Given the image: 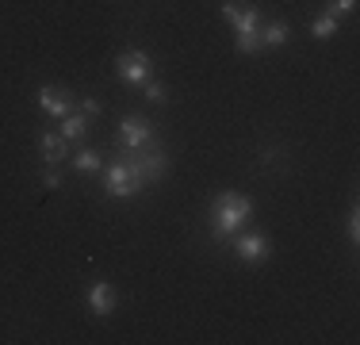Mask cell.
Instances as JSON below:
<instances>
[{"instance_id":"cell-15","label":"cell","mask_w":360,"mask_h":345,"mask_svg":"<svg viewBox=\"0 0 360 345\" xmlns=\"http://www.w3.org/2000/svg\"><path fill=\"white\" fill-rule=\"evenodd\" d=\"M356 8V0H330V15H349Z\"/></svg>"},{"instance_id":"cell-2","label":"cell","mask_w":360,"mask_h":345,"mask_svg":"<svg viewBox=\"0 0 360 345\" xmlns=\"http://www.w3.org/2000/svg\"><path fill=\"white\" fill-rule=\"evenodd\" d=\"M253 219V200L242 192H222L215 203V230L226 238H234L238 230H245Z\"/></svg>"},{"instance_id":"cell-4","label":"cell","mask_w":360,"mask_h":345,"mask_svg":"<svg viewBox=\"0 0 360 345\" xmlns=\"http://www.w3.org/2000/svg\"><path fill=\"white\" fill-rule=\"evenodd\" d=\"M150 69H153V62H150L146 50H123V54L115 58V73L123 77L127 84H146L150 81Z\"/></svg>"},{"instance_id":"cell-16","label":"cell","mask_w":360,"mask_h":345,"mask_svg":"<svg viewBox=\"0 0 360 345\" xmlns=\"http://www.w3.org/2000/svg\"><path fill=\"white\" fill-rule=\"evenodd\" d=\"M42 184H46V188H62V172H58L54 165H46V172H42Z\"/></svg>"},{"instance_id":"cell-14","label":"cell","mask_w":360,"mask_h":345,"mask_svg":"<svg viewBox=\"0 0 360 345\" xmlns=\"http://www.w3.org/2000/svg\"><path fill=\"white\" fill-rule=\"evenodd\" d=\"M146 100H150V104H165L169 100V89L161 81H146Z\"/></svg>"},{"instance_id":"cell-10","label":"cell","mask_w":360,"mask_h":345,"mask_svg":"<svg viewBox=\"0 0 360 345\" xmlns=\"http://www.w3.org/2000/svg\"><path fill=\"white\" fill-rule=\"evenodd\" d=\"M84 131H89V115H84V111H70V115L62 119V131L58 134H62L65 142H81Z\"/></svg>"},{"instance_id":"cell-7","label":"cell","mask_w":360,"mask_h":345,"mask_svg":"<svg viewBox=\"0 0 360 345\" xmlns=\"http://www.w3.org/2000/svg\"><path fill=\"white\" fill-rule=\"evenodd\" d=\"M84 303H89V310H92L96 318H108L111 310L119 307V291L111 288V284H104V280H100V284H89V291H84Z\"/></svg>"},{"instance_id":"cell-3","label":"cell","mask_w":360,"mask_h":345,"mask_svg":"<svg viewBox=\"0 0 360 345\" xmlns=\"http://www.w3.org/2000/svg\"><path fill=\"white\" fill-rule=\"evenodd\" d=\"M146 184H150V180L139 172L134 161H119V165H111L108 177H104V192L111 200H131V196H139Z\"/></svg>"},{"instance_id":"cell-11","label":"cell","mask_w":360,"mask_h":345,"mask_svg":"<svg viewBox=\"0 0 360 345\" xmlns=\"http://www.w3.org/2000/svg\"><path fill=\"white\" fill-rule=\"evenodd\" d=\"M284 42H288V23L284 20L261 27V46H284Z\"/></svg>"},{"instance_id":"cell-5","label":"cell","mask_w":360,"mask_h":345,"mask_svg":"<svg viewBox=\"0 0 360 345\" xmlns=\"http://www.w3.org/2000/svg\"><path fill=\"white\" fill-rule=\"evenodd\" d=\"M234 253L242 257L245 265H257V261H264V257L272 253V246H269V238H264V234H257V230H253V234L238 230V234H234Z\"/></svg>"},{"instance_id":"cell-1","label":"cell","mask_w":360,"mask_h":345,"mask_svg":"<svg viewBox=\"0 0 360 345\" xmlns=\"http://www.w3.org/2000/svg\"><path fill=\"white\" fill-rule=\"evenodd\" d=\"M222 15H226L230 23H234V46L238 54H261V15H257V8H242L234 4V0H222Z\"/></svg>"},{"instance_id":"cell-6","label":"cell","mask_w":360,"mask_h":345,"mask_svg":"<svg viewBox=\"0 0 360 345\" xmlns=\"http://www.w3.org/2000/svg\"><path fill=\"white\" fill-rule=\"evenodd\" d=\"M150 138H153V127L146 123L142 115H127L123 123H119V146H127V150H142Z\"/></svg>"},{"instance_id":"cell-18","label":"cell","mask_w":360,"mask_h":345,"mask_svg":"<svg viewBox=\"0 0 360 345\" xmlns=\"http://www.w3.org/2000/svg\"><path fill=\"white\" fill-rule=\"evenodd\" d=\"M349 238L360 242V215H356V207H353V215H349Z\"/></svg>"},{"instance_id":"cell-9","label":"cell","mask_w":360,"mask_h":345,"mask_svg":"<svg viewBox=\"0 0 360 345\" xmlns=\"http://www.w3.org/2000/svg\"><path fill=\"white\" fill-rule=\"evenodd\" d=\"M39 150H42V158H46V165H58V161L70 153V142H65L58 131H50V134L39 138Z\"/></svg>"},{"instance_id":"cell-8","label":"cell","mask_w":360,"mask_h":345,"mask_svg":"<svg viewBox=\"0 0 360 345\" xmlns=\"http://www.w3.org/2000/svg\"><path fill=\"white\" fill-rule=\"evenodd\" d=\"M39 108L46 111L50 119H65L73 111V100L65 89H58V84H42L39 89Z\"/></svg>"},{"instance_id":"cell-17","label":"cell","mask_w":360,"mask_h":345,"mask_svg":"<svg viewBox=\"0 0 360 345\" xmlns=\"http://www.w3.org/2000/svg\"><path fill=\"white\" fill-rule=\"evenodd\" d=\"M77 111H84V115H100L104 104H100V100H81V108H77Z\"/></svg>"},{"instance_id":"cell-12","label":"cell","mask_w":360,"mask_h":345,"mask_svg":"<svg viewBox=\"0 0 360 345\" xmlns=\"http://www.w3.org/2000/svg\"><path fill=\"white\" fill-rule=\"evenodd\" d=\"M338 31H341V20H338V15H330V12L319 15V20L311 23V34H314V39H333Z\"/></svg>"},{"instance_id":"cell-13","label":"cell","mask_w":360,"mask_h":345,"mask_svg":"<svg viewBox=\"0 0 360 345\" xmlns=\"http://www.w3.org/2000/svg\"><path fill=\"white\" fill-rule=\"evenodd\" d=\"M73 169L77 172H96L100 169V153L96 150H77L73 153Z\"/></svg>"}]
</instances>
